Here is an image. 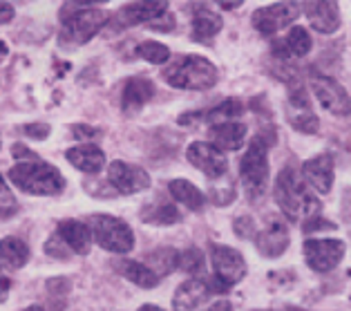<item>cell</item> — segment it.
<instances>
[{
  "label": "cell",
  "instance_id": "40",
  "mask_svg": "<svg viewBox=\"0 0 351 311\" xmlns=\"http://www.w3.org/2000/svg\"><path fill=\"white\" fill-rule=\"evenodd\" d=\"M10 289H12V282H10V278L0 271V302H5L7 300V296H10Z\"/></svg>",
  "mask_w": 351,
  "mask_h": 311
},
{
  "label": "cell",
  "instance_id": "42",
  "mask_svg": "<svg viewBox=\"0 0 351 311\" xmlns=\"http://www.w3.org/2000/svg\"><path fill=\"white\" fill-rule=\"evenodd\" d=\"M139 311H164V309H159V307H155V305H143Z\"/></svg>",
  "mask_w": 351,
  "mask_h": 311
},
{
  "label": "cell",
  "instance_id": "34",
  "mask_svg": "<svg viewBox=\"0 0 351 311\" xmlns=\"http://www.w3.org/2000/svg\"><path fill=\"white\" fill-rule=\"evenodd\" d=\"M45 253L49 257H58V260H67L70 257V246L65 244V242L61 240V235H52L47 242H45Z\"/></svg>",
  "mask_w": 351,
  "mask_h": 311
},
{
  "label": "cell",
  "instance_id": "15",
  "mask_svg": "<svg viewBox=\"0 0 351 311\" xmlns=\"http://www.w3.org/2000/svg\"><path fill=\"white\" fill-rule=\"evenodd\" d=\"M300 175L306 181V186H311L313 191H318L320 195H327L333 186V157L331 154L311 157L309 161L302 163Z\"/></svg>",
  "mask_w": 351,
  "mask_h": 311
},
{
  "label": "cell",
  "instance_id": "4",
  "mask_svg": "<svg viewBox=\"0 0 351 311\" xmlns=\"http://www.w3.org/2000/svg\"><path fill=\"white\" fill-rule=\"evenodd\" d=\"M239 175H242L244 188L248 197H260L269 181V146L262 137H253L248 141V150L244 152L239 163Z\"/></svg>",
  "mask_w": 351,
  "mask_h": 311
},
{
  "label": "cell",
  "instance_id": "14",
  "mask_svg": "<svg viewBox=\"0 0 351 311\" xmlns=\"http://www.w3.org/2000/svg\"><path fill=\"white\" fill-rule=\"evenodd\" d=\"M289 242H291L289 229L280 218H271L267 227L258 231V235H255V244H258L260 253L267 257L282 255L289 249Z\"/></svg>",
  "mask_w": 351,
  "mask_h": 311
},
{
  "label": "cell",
  "instance_id": "7",
  "mask_svg": "<svg viewBox=\"0 0 351 311\" xmlns=\"http://www.w3.org/2000/svg\"><path fill=\"white\" fill-rule=\"evenodd\" d=\"M210 262H213V289L217 293L228 291L233 284L246 275V262L239 251L226 244H210Z\"/></svg>",
  "mask_w": 351,
  "mask_h": 311
},
{
  "label": "cell",
  "instance_id": "9",
  "mask_svg": "<svg viewBox=\"0 0 351 311\" xmlns=\"http://www.w3.org/2000/svg\"><path fill=\"white\" fill-rule=\"evenodd\" d=\"M302 7L298 3H276V5H269V7H260V10L253 12V27L258 30L264 36H273L278 34L280 30H285L287 25L293 23Z\"/></svg>",
  "mask_w": 351,
  "mask_h": 311
},
{
  "label": "cell",
  "instance_id": "36",
  "mask_svg": "<svg viewBox=\"0 0 351 311\" xmlns=\"http://www.w3.org/2000/svg\"><path fill=\"white\" fill-rule=\"evenodd\" d=\"M72 135L76 137V139H99V137L101 135H104V133H101L99 130V128H94V126H83V124H76V126H72Z\"/></svg>",
  "mask_w": 351,
  "mask_h": 311
},
{
  "label": "cell",
  "instance_id": "10",
  "mask_svg": "<svg viewBox=\"0 0 351 311\" xmlns=\"http://www.w3.org/2000/svg\"><path fill=\"white\" fill-rule=\"evenodd\" d=\"M311 92L320 106L336 117H347L351 112V99L342 85L331 76L315 74L311 79Z\"/></svg>",
  "mask_w": 351,
  "mask_h": 311
},
{
  "label": "cell",
  "instance_id": "17",
  "mask_svg": "<svg viewBox=\"0 0 351 311\" xmlns=\"http://www.w3.org/2000/svg\"><path fill=\"white\" fill-rule=\"evenodd\" d=\"M168 12V3H157V0H148V3H130L117 12L119 27H134V25L155 21L159 16Z\"/></svg>",
  "mask_w": 351,
  "mask_h": 311
},
{
  "label": "cell",
  "instance_id": "18",
  "mask_svg": "<svg viewBox=\"0 0 351 311\" xmlns=\"http://www.w3.org/2000/svg\"><path fill=\"white\" fill-rule=\"evenodd\" d=\"M302 12L309 19L311 27L320 34H333L340 27V10L331 0H324V3H304Z\"/></svg>",
  "mask_w": 351,
  "mask_h": 311
},
{
  "label": "cell",
  "instance_id": "27",
  "mask_svg": "<svg viewBox=\"0 0 351 311\" xmlns=\"http://www.w3.org/2000/svg\"><path fill=\"white\" fill-rule=\"evenodd\" d=\"M0 260L10 266V269H21L29 260V246L19 238L0 240Z\"/></svg>",
  "mask_w": 351,
  "mask_h": 311
},
{
  "label": "cell",
  "instance_id": "25",
  "mask_svg": "<svg viewBox=\"0 0 351 311\" xmlns=\"http://www.w3.org/2000/svg\"><path fill=\"white\" fill-rule=\"evenodd\" d=\"M168 191H170V195H173L175 202L184 204L186 209H191V211H202L204 204H206L204 193L195 184H191L188 179H173L168 186Z\"/></svg>",
  "mask_w": 351,
  "mask_h": 311
},
{
  "label": "cell",
  "instance_id": "28",
  "mask_svg": "<svg viewBox=\"0 0 351 311\" xmlns=\"http://www.w3.org/2000/svg\"><path fill=\"white\" fill-rule=\"evenodd\" d=\"M311 45H313L311 34L302 25H293L285 38V47L289 49L291 56H306L311 51Z\"/></svg>",
  "mask_w": 351,
  "mask_h": 311
},
{
  "label": "cell",
  "instance_id": "29",
  "mask_svg": "<svg viewBox=\"0 0 351 311\" xmlns=\"http://www.w3.org/2000/svg\"><path fill=\"white\" fill-rule=\"evenodd\" d=\"M177 251L175 249H170V246H164V249H157V251H152L148 255V269L150 271H155L157 275H166L170 271H175L177 269Z\"/></svg>",
  "mask_w": 351,
  "mask_h": 311
},
{
  "label": "cell",
  "instance_id": "5",
  "mask_svg": "<svg viewBox=\"0 0 351 311\" xmlns=\"http://www.w3.org/2000/svg\"><path fill=\"white\" fill-rule=\"evenodd\" d=\"M90 231L92 240H97V244L110 253H130L134 246L132 229L114 215H92Z\"/></svg>",
  "mask_w": 351,
  "mask_h": 311
},
{
  "label": "cell",
  "instance_id": "39",
  "mask_svg": "<svg viewBox=\"0 0 351 311\" xmlns=\"http://www.w3.org/2000/svg\"><path fill=\"white\" fill-rule=\"evenodd\" d=\"M14 19V5L10 3H0V25L10 23Z\"/></svg>",
  "mask_w": 351,
  "mask_h": 311
},
{
  "label": "cell",
  "instance_id": "33",
  "mask_svg": "<svg viewBox=\"0 0 351 311\" xmlns=\"http://www.w3.org/2000/svg\"><path fill=\"white\" fill-rule=\"evenodd\" d=\"M16 211H19V202H16L7 181H3V177H0V220H10L12 215H16Z\"/></svg>",
  "mask_w": 351,
  "mask_h": 311
},
{
  "label": "cell",
  "instance_id": "24",
  "mask_svg": "<svg viewBox=\"0 0 351 311\" xmlns=\"http://www.w3.org/2000/svg\"><path fill=\"white\" fill-rule=\"evenodd\" d=\"M114 266L123 278H128L132 284H136V287H141V289H155L159 282V275L155 271H150L148 266L141 262L119 260V262H114Z\"/></svg>",
  "mask_w": 351,
  "mask_h": 311
},
{
  "label": "cell",
  "instance_id": "11",
  "mask_svg": "<svg viewBox=\"0 0 351 311\" xmlns=\"http://www.w3.org/2000/svg\"><path fill=\"white\" fill-rule=\"evenodd\" d=\"M108 184L121 195H134L150 186V175L134 163L112 161L108 166Z\"/></svg>",
  "mask_w": 351,
  "mask_h": 311
},
{
  "label": "cell",
  "instance_id": "44",
  "mask_svg": "<svg viewBox=\"0 0 351 311\" xmlns=\"http://www.w3.org/2000/svg\"><path fill=\"white\" fill-rule=\"evenodd\" d=\"M25 311H45V309H43V307H38V305H32V307H27V309H25Z\"/></svg>",
  "mask_w": 351,
  "mask_h": 311
},
{
  "label": "cell",
  "instance_id": "3",
  "mask_svg": "<svg viewBox=\"0 0 351 311\" xmlns=\"http://www.w3.org/2000/svg\"><path fill=\"white\" fill-rule=\"evenodd\" d=\"M10 179L23 193L38 195V197L61 195L65 188V179L61 175V170L54 168L52 163H45L43 159L16 161V166L10 170Z\"/></svg>",
  "mask_w": 351,
  "mask_h": 311
},
{
  "label": "cell",
  "instance_id": "43",
  "mask_svg": "<svg viewBox=\"0 0 351 311\" xmlns=\"http://www.w3.org/2000/svg\"><path fill=\"white\" fill-rule=\"evenodd\" d=\"M5 54H7V45H5V43H3V41H0V60H3V58H5Z\"/></svg>",
  "mask_w": 351,
  "mask_h": 311
},
{
  "label": "cell",
  "instance_id": "8",
  "mask_svg": "<svg viewBox=\"0 0 351 311\" xmlns=\"http://www.w3.org/2000/svg\"><path fill=\"white\" fill-rule=\"evenodd\" d=\"M345 257V242L324 238V240H306L304 242V260L318 273H329Z\"/></svg>",
  "mask_w": 351,
  "mask_h": 311
},
{
  "label": "cell",
  "instance_id": "6",
  "mask_svg": "<svg viewBox=\"0 0 351 311\" xmlns=\"http://www.w3.org/2000/svg\"><path fill=\"white\" fill-rule=\"evenodd\" d=\"M108 23V14L101 10H92V7H76L70 12V16L63 21L61 27V45H83L92 36L104 30V25Z\"/></svg>",
  "mask_w": 351,
  "mask_h": 311
},
{
  "label": "cell",
  "instance_id": "26",
  "mask_svg": "<svg viewBox=\"0 0 351 311\" xmlns=\"http://www.w3.org/2000/svg\"><path fill=\"white\" fill-rule=\"evenodd\" d=\"M141 220L148 224H155V227H168V224H177L182 220V215H179L177 206L173 202L157 200V202H150L148 206H143Z\"/></svg>",
  "mask_w": 351,
  "mask_h": 311
},
{
  "label": "cell",
  "instance_id": "16",
  "mask_svg": "<svg viewBox=\"0 0 351 311\" xmlns=\"http://www.w3.org/2000/svg\"><path fill=\"white\" fill-rule=\"evenodd\" d=\"M213 282L208 280H202V278H193V280H186L182 287L177 289L175 293V311H195L199 309L204 302H208L213 296Z\"/></svg>",
  "mask_w": 351,
  "mask_h": 311
},
{
  "label": "cell",
  "instance_id": "21",
  "mask_svg": "<svg viewBox=\"0 0 351 311\" xmlns=\"http://www.w3.org/2000/svg\"><path fill=\"white\" fill-rule=\"evenodd\" d=\"M58 235L76 255H88L92 246V231L79 220H63L58 224Z\"/></svg>",
  "mask_w": 351,
  "mask_h": 311
},
{
  "label": "cell",
  "instance_id": "35",
  "mask_svg": "<svg viewBox=\"0 0 351 311\" xmlns=\"http://www.w3.org/2000/svg\"><path fill=\"white\" fill-rule=\"evenodd\" d=\"M233 229L239 238H255L258 235V227H255V220L253 218H246V215H239V218L235 220Z\"/></svg>",
  "mask_w": 351,
  "mask_h": 311
},
{
  "label": "cell",
  "instance_id": "30",
  "mask_svg": "<svg viewBox=\"0 0 351 311\" xmlns=\"http://www.w3.org/2000/svg\"><path fill=\"white\" fill-rule=\"evenodd\" d=\"M70 289H72V282L67 278L47 280V296H49V305H52L54 311H65V300H67Z\"/></svg>",
  "mask_w": 351,
  "mask_h": 311
},
{
  "label": "cell",
  "instance_id": "1",
  "mask_svg": "<svg viewBox=\"0 0 351 311\" xmlns=\"http://www.w3.org/2000/svg\"><path fill=\"white\" fill-rule=\"evenodd\" d=\"M273 193H276L278 206L289 220L318 218L320 202L311 195V191L306 188V181L300 175V170H295L293 166H287L285 170H280Z\"/></svg>",
  "mask_w": 351,
  "mask_h": 311
},
{
  "label": "cell",
  "instance_id": "31",
  "mask_svg": "<svg viewBox=\"0 0 351 311\" xmlns=\"http://www.w3.org/2000/svg\"><path fill=\"white\" fill-rule=\"evenodd\" d=\"M136 54H139L143 60H148L152 65H159V63H166L170 58V49L164 45V43H157V41H145L136 47Z\"/></svg>",
  "mask_w": 351,
  "mask_h": 311
},
{
  "label": "cell",
  "instance_id": "38",
  "mask_svg": "<svg viewBox=\"0 0 351 311\" xmlns=\"http://www.w3.org/2000/svg\"><path fill=\"white\" fill-rule=\"evenodd\" d=\"M12 154H14V159H19V161H36V159H40L36 152H32L27 146H23V143H14L12 146Z\"/></svg>",
  "mask_w": 351,
  "mask_h": 311
},
{
  "label": "cell",
  "instance_id": "2",
  "mask_svg": "<svg viewBox=\"0 0 351 311\" xmlns=\"http://www.w3.org/2000/svg\"><path fill=\"white\" fill-rule=\"evenodd\" d=\"M164 81L177 90H210L217 83V67L206 56L182 54L164 70Z\"/></svg>",
  "mask_w": 351,
  "mask_h": 311
},
{
  "label": "cell",
  "instance_id": "20",
  "mask_svg": "<svg viewBox=\"0 0 351 311\" xmlns=\"http://www.w3.org/2000/svg\"><path fill=\"white\" fill-rule=\"evenodd\" d=\"M210 143L217 150H239L246 141V126L237 121H226V124H215L208 130Z\"/></svg>",
  "mask_w": 351,
  "mask_h": 311
},
{
  "label": "cell",
  "instance_id": "22",
  "mask_svg": "<svg viewBox=\"0 0 351 311\" xmlns=\"http://www.w3.org/2000/svg\"><path fill=\"white\" fill-rule=\"evenodd\" d=\"M65 159L72 163L76 170L88 172V175H97L99 170L106 166V152L99 146H74L65 152Z\"/></svg>",
  "mask_w": 351,
  "mask_h": 311
},
{
  "label": "cell",
  "instance_id": "37",
  "mask_svg": "<svg viewBox=\"0 0 351 311\" xmlns=\"http://www.w3.org/2000/svg\"><path fill=\"white\" fill-rule=\"evenodd\" d=\"M23 133L27 137H32V139H45V137L49 135V126L47 124H25Z\"/></svg>",
  "mask_w": 351,
  "mask_h": 311
},
{
  "label": "cell",
  "instance_id": "23",
  "mask_svg": "<svg viewBox=\"0 0 351 311\" xmlns=\"http://www.w3.org/2000/svg\"><path fill=\"white\" fill-rule=\"evenodd\" d=\"M221 16L215 14L208 7H202V10H197V14L193 16V41L195 43H210V38L219 34L221 30Z\"/></svg>",
  "mask_w": 351,
  "mask_h": 311
},
{
  "label": "cell",
  "instance_id": "12",
  "mask_svg": "<svg viewBox=\"0 0 351 311\" xmlns=\"http://www.w3.org/2000/svg\"><path fill=\"white\" fill-rule=\"evenodd\" d=\"M188 161L193 163L197 170H202L208 179H219L226 175L228 161L226 154L217 150L215 146L208 141H193L186 150Z\"/></svg>",
  "mask_w": 351,
  "mask_h": 311
},
{
  "label": "cell",
  "instance_id": "41",
  "mask_svg": "<svg viewBox=\"0 0 351 311\" xmlns=\"http://www.w3.org/2000/svg\"><path fill=\"white\" fill-rule=\"evenodd\" d=\"M206 311H233V305H230V302H226V300H219L213 307H208Z\"/></svg>",
  "mask_w": 351,
  "mask_h": 311
},
{
  "label": "cell",
  "instance_id": "32",
  "mask_svg": "<svg viewBox=\"0 0 351 311\" xmlns=\"http://www.w3.org/2000/svg\"><path fill=\"white\" fill-rule=\"evenodd\" d=\"M177 269H182L186 273H197L204 269V255L199 249H186L177 255Z\"/></svg>",
  "mask_w": 351,
  "mask_h": 311
},
{
  "label": "cell",
  "instance_id": "19",
  "mask_svg": "<svg viewBox=\"0 0 351 311\" xmlns=\"http://www.w3.org/2000/svg\"><path fill=\"white\" fill-rule=\"evenodd\" d=\"M152 97H155V85H152L148 79L132 76V79H128L123 85L121 108L125 115H136V112H139Z\"/></svg>",
  "mask_w": 351,
  "mask_h": 311
},
{
  "label": "cell",
  "instance_id": "13",
  "mask_svg": "<svg viewBox=\"0 0 351 311\" xmlns=\"http://www.w3.org/2000/svg\"><path fill=\"white\" fill-rule=\"evenodd\" d=\"M289 124L293 126L298 133H304V135L318 133L320 121L313 115L309 97H306L302 83L289 85Z\"/></svg>",
  "mask_w": 351,
  "mask_h": 311
}]
</instances>
